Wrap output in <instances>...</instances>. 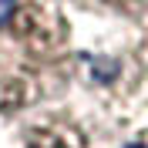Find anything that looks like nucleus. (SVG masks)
I'll return each instance as SVG.
<instances>
[{
    "mask_svg": "<svg viewBox=\"0 0 148 148\" xmlns=\"http://www.w3.org/2000/svg\"><path fill=\"white\" fill-rule=\"evenodd\" d=\"M67 71V24L57 0H0V114L57 91Z\"/></svg>",
    "mask_w": 148,
    "mask_h": 148,
    "instance_id": "obj_1",
    "label": "nucleus"
},
{
    "mask_svg": "<svg viewBox=\"0 0 148 148\" xmlns=\"http://www.w3.org/2000/svg\"><path fill=\"white\" fill-rule=\"evenodd\" d=\"M131 148H138V145H131Z\"/></svg>",
    "mask_w": 148,
    "mask_h": 148,
    "instance_id": "obj_2",
    "label": "nucleus"
}]
</instances>
